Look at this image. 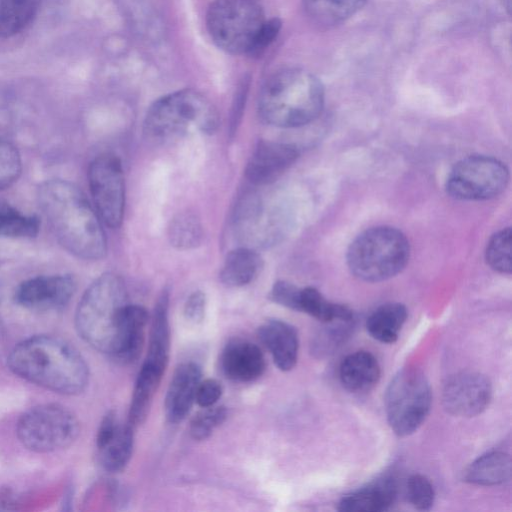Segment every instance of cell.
<instances>
[{"label":"cell","instance_id":"6da1fadb","mask_svg":"<svg viewBox=\"0 0 512 512\" xmlns=\"http://www.w3.org/2000/svg\"><path fill=\"white\" fill-rule=\"evenodd\" d=\"M39 206L60 245L84 260H99L107 252L101 219L83 192L62 179L38 188Z\"/></svg>","mask_w":512,"mask_h":512},{"label":"cell","instance_id":"7a4b0ae2","mask_svg":"<svg viewBox=\"0 0 512 512\" xmlns=\"http://www.w3.org/2000/svg\"><path fill=\"white\" fill-rule=\"evenodd\" d=\"M9 368L19 377L51 391L81 393L89 380L81 354L65 340L38 335L17 344L8 357Z\"/></svg>","mask_w":512,"mask_h":512},{"label":"cell","instance_id":"3957f363","mask_svg":"<svg viewBox=\"0 0 512 512\" xmlns=\"http://www.w3.org/2000/svg\"><path fill=\"white\" fill-rule=\"evenodd\" d=\"M324 105V88L310 72L291 68L270 76L260 91L258 109L270 125L293 128L315 120Z\"/></svg>","mask_w":512,"mask_h":512},{"label":"cell","instance_id":"277c9868","mask_svg":"<svg viewBox=\"0 0 512 512\" xmlns=\"http://www.w3.org/2000/svg\"><path fill=\"white\" fill-rule=\"evenodd\" d=\"M127 303L126 287L118 275L105 273L99 276L84 292L76 309L75 325L81 338L110 356L120 316Z\"/></svg>","mask_w":512,"mask_h":512},{"label":"cell","instance_id":"5b68a950","mask_svg":"<svg viewBox=\"0 0 512 512\" xmlns=\"http://www.w3.org/2000/svg\"><path fill=\"white\" fill-rule=\"evenodd\" d=\"M218 126V113L203 94L192 89L179 90L156 100L144 119V134L164 143L190 132L212 133Z\"/></svg>","mask_w":512,"mask_h":512},{"label":"cell","instance_id":"8992f818","mask_svg":"<svg viewBox=\"0 0 512 512\" xmlns=\"http://www.w3.org/2000/svg\"><path fill=\"white\" fill-rule=\"evenodd\" d=\"M409 255V242L401 231L378 226L355 238L347 252V264L355 277L366 282H380L400 273L408 263Z\"/></svg>","mask_w":512,"mask_h":512},{"label":"cell","instance_id":"52a82bcc","mask_svg":"<svg viewBox=\"0 0 512 512\" xmlns=\"http://www.w3.org/2000/svg\"><path fill=\"white\" fill-rule=\"evenodd\" d=\"M266 20L256 0H215L206 14L212 40L234 55L251 54Z\"/></svg>","mask_w":512,"mask_h":512},{"label":"cell","instance_id":"ba28073f","mask_svg":"<svg viewBox=\"0 0 512 512\" xmlns=\"http://www.w3.org/2000/svg\"><path fill=\"white\" fill-rule=\"evenodd\" d=\"M431 401V388L421 371H399L385 393L386 416L394 433L401 437L414 433L426 419Z\"/></svg>","mask_w":512,"mask_h":512},{"label":"cell","instance_id":"9c48e42d","mask_svg":"<svg viewBox=\"0 0 512 512\" xmlns=\"http://www.w3.org/2000/svg\"><path fill=\"white\" fill-rule=\"evenodd\" d=\"M16 431L27 449L49 453L69 447L77 439L80 425L77 417L66 407L42 404L23 413Z\"/></svg>","mask_w":512,"mask_h":512},{"label":"cell","instance_id":"30bf717a","mask_svg":"<svg viewBox=\"0 0 512 512\" xmlns=\"http://www.w3.org/2000/svg\"><path fill=\"white\" fill-rule=\"evenodd\" d=\"M508 180V169L501 161L491 156L473 155L454 165L446 190L460 200H487L501 194Z\"/></svg>","mask_w":512,"mask_h":512},{"label":"cell","instance_id":"8fae6325","mask_svg":"<svg viewBox=\"0 0 512 512\" xmlns=\"http://www.w3.org/2000/svg\"><path fill=\"white\" fill-rule=\"evenodd\" d=\"M88 183L101 221L118 228L125 208V180L121 160L114 154L97 156L88 168Z\"/></svg>","mask_w":512,"mask_h":512},{"label":"cell","instance_id":"7c38bea8","mask_svg":"<svg viewBox=\"0 0 512 512\" xmlns=\"http://www.w3.org/2000/svg\"><path fill=\"white\" fill-rule=\"evenodd\" d=\"M492 397L490 380L478 372H460L448 379L442 393L445 410L458 417L482 413Z\"/></svg>","mask_w":512,"mask_h":512},{"label":"cell","instance_id":"4fadbf2b","mask_svg":"<svg viewBox=\"0 0 512 512\" xmlns=\"http://www.w3.org/2000/svg\"><path fill=\"white\" fill-rule=\"evenodd\" d=\"M76 290L70 275H41L23 281L15 290L16 303L35 311L57 310L66 306Z\"/></svg>","mask_w":512,"mask_h":512},{"label":"cell","instance_id":"5bb4252c","mask_svg":"<svg viewBox=\"0 0 512 512\" xmlns=\"http://www.w3.org/2000/svg\"><path fill=\"white\" fill-rule=\"evenodd\" d=\"M297 157L298 150L291 144L260 141L247 163L246 177L255 185L268 184L285 172Z\"/></svg>","mask_w":512,"mask_h":512},{"label":"cell","instance_id":"9a60e30c","mask_svg":"<svg viewBox=\"0 0 512 512\" xmlns=\"http://www.w3.org/2000/svg\"><path fill=\"white\" fill-rule=\"evenodd\" d=\"M223 374L236 382H251L264 372L266 363L260 348L247 340L233 339L220 355Z\"/></svg>","mask_w":512,"mask_h":512},{"label":"cell","instance_id":"2e32d148","mask_svg":"<svg viewBox=\"0 0 512 512\" xmlns=\"http://www.w3.org/2000/svg\"><path fill=\"white\" fill-rule=\"evenodd\" d=\"M147 321L148 313L144 307L127 303L120 316L118 334L110 357L121 364L135 362L144 345Z\"/></svg>","mask_w":512,"mask_h":512},{"label":"cell","instance_id":"e0dca14e","mask_svg":"<svg viewBox=\"0 0 512 512\" xmlns=\"http://www.w3.org/2000/svg\"><path fill=\"white\" fill-rule=\"evenodd\" d=\"M201 368L194 362L180 364L169 384L165 397V414L171 423L181 422L195 402L196 389L201 381Z\"/></svg>","mask_w":512,"mask_h":512},{"label":"cell","instance_id":"ac0fdd59","mask_svg":"<svg viewBox=\"0 0 512 512\" xmlns=\"http://www.w3.org/2000/svg\"><path fill=\"white\" fill-rule=\"evenodd\" d=\"M258 337L280 370L289 371L295 366L299 339L292 325L277 319L268 320L259 327Z\"/></svg>","mask_w":512,"mask_h":512},{"label":"cell","instance_id":"d6986e66","mask_svg":"<svg viewBox=\"0 0 512 512\" xmlns=\"http://www.w3.org/2000/svg\"><path fill=\"white\" fill-rule=\"evenodd\" d=\"M397 497V484L391 477L377 479L346 496L338 510L345 512H380L387 510Z\"/></svg>","mask_w":512,"mask_h":512},{"label":"cell","instance_id":"ffe728a7","mask_svg":"<svg viewBox=\"0 0 512 512\" xmlns=\"http://www.w3.org/2000/svg\"><path fill=\"white\" fill-rule=\"evenodd\" d=\"M168 309L169 293L167 290H164L158 297L154 307L148 351L143 362L164 372L169 360L171 343Z\"/></svg>","mask_w":512,"mask_h":512},{"label":"cell","instance_id":"44dd1931","mask_svg":"<svg viewBox=\"0 0 512 512\" xmlns=\"http://www.w3.org/2000/svg\"><path fill=\"white\" fill-rule=\"evenodd\" d=\"M339 378L348 391L367 392L379 381L380 366L370 352L357 351L343 359L339 368Z\"/></svg>","mask_w":512,"mask_h":512},{"label":"cell","instance_id":"7402d4cb","mask_svg":"<svg viewBox=\"0 0 512 512\" xmlns=\"http://www.w3.org/2000/svg\"><path fill=\"white\" fill-rule=\"evenodd\" d=\"M163 374V371L143 363L136 378L128 413L127 422L133 428L146 420Z\"/></svg>","mask_w":512,"mask_h":512},{"label":"cell","instance_id":"603a6c76","mask_svg":"<svg viewBox=\"0 0 512 512\" xmlns=\"http://www.w3.org/2000/svg\"><path fill=\"white\" fill-rule=\"evenodd\" d=\"M511 457L502 451L486 453L470 464L465 480L482 486L500 485L511 478Z\"/></svg>","mask_w":512,"mask_h":512},{"label":"cell","instance_id":"cb8c5ba5","mask_svg":"<svg viewBox=\"0 0 512 512\" xmlns=\"http://www.w3.org/2000/svg\"><path fill=\"white\" fill-rule=\"evenodd\" d=\"M262 266L259 254L248 247L230 251L220 272L221 281L232 287L249 284L258 275Z\"/></svg>","mask_w":512,"mask_h":512},{"label":"cell","instance_id":"d4e9b609","mask_svg":"<svg viewBox=\"0 0 512 512\" xmlns=\"http://www.w3.org/2000/svg\"><path fill=\"white\" fill-rule=\"evenodd\" d=\"M407 319L406 307L401 303H385L376 308L366 321L368 333L382 343H394Z\"/></svg>","mask_w":512,"mask_h":512},{"label":"cell","instance_id":"484cf974","mask_svg":"<svg viewBox=\"0 0 512 512\" xmlns=\"http://www.w3.org/2000/svg\"><path fill=\"white\" fill-rule=\"evenodd\" d=\"M366 0H303L306 14L317 24H339L360 10Z\"/></svg>","mask_w":512,"mask_h":512},{"label":"cell","instance_id":"4316f807","mask_svg":"<svg viewBox=\"0 0 512 512\" xmlns=\"http://www.w3.org/2000/svg\"><path fill=\"white\" fill-rule=\"evenodd\" d=\"M40 0H0V38L24 30L36 16Z\"/></svg>","mask_w":512,"mask_h":512},{"label":"cell","instance_id":"83f0119b","mask_svg":"<svg viewBox=\"0 0 512 512\" xmlns=\"http://www.w3.org/2000/svg\"><path fill=\"white\" fill-rule=\"evenodd\" d=\"M133 427L127 422L119 424L115 435L101 448L102 466L109 472H119L128 464L133 451Z\"/></svg>","mask_w":512,"mask_h":512},{"label":"cell","instance_id":"f1b7e54d","mask_svg":"<svg viewBox=\"0 0 512 512\" xmlns=\"http://www.w3.org/2000/svg\"><path fill=\"white\" fill-rule=\"evenodd\" d=\"M40 221L35 215L24 214L5 200L0 199V237L26 239L36 237Z\"/></svg>","mask_w":512,"mask_h":512},{"label":"cell","instance_id":"f546056e","mask_svg":"<svg viewBox=\"0 0 512 512\" xmlns=\"http://www.w3.org/2000/svg\"><path fill=\"white\" fill-rule=\"evenodd\" d=\"M202 237V225L195 214L181 212L171 219L168 238L174 247L182 250L194 248L201 243Z\"/></svg>","mask_w":512,"mask_h":512},{"label":"cell","instance_id":"4dcf8cb0","mask_svg":"<svg viewBox=\"0 0 512 512\" xmlns=\"http://www.w3.org/2000/svg\"><path fill=\"white\" fill-rule=\"evenodd\" d=\"M323 324V329L313 342V350L319 355L333 353L350 335L354 327L353 312L350 311Z\"/></svg>","mask_w":512,"mask_h":512},{"label":"cell","instance_id":"1f68e13d","mask_svg":"<svg viewBox=\"0 0 512 512\" xmlns=\"http://www.w3.org/2000/svg\"><path fill=\"white\" fill-rule=\"evenodd\" d=\"M299 311L326 323L351 310L344 305L329 302L316 288L305 287L300 292Z\"/></svg>","mask_w":512,"mask_h":512},{"label":"cell","instance_id":"d6a6232c","mask_svg":"<svg viewBox=\"0 0 512 512\" xmlns=\"http://www.w3.org/2000/svg\"><path fill=\"white\" fill-rule=\"evenodd\" d=\"M485 258L497 272L510 274L512 269V232L510 228L495 233L489 240Z\"/></svg>","mask_w":512,"mask_h":512},{"label":"cell","instance_id":"836d02e7","mask_svg":"<svg viewBox=\"0 0 512 512\" xmlns=\"http://www.w3.org/2000/svg\"><path fill=\"white\" fill-rule=\"evenodd\" d=\"M226 417L227 410L224 406L205 407L192 418L189 426L190 435L195 440H205Z\"/></svg>","mask_w":512,"mask_h":512},{"label":"cell","instance_id":"e575fe53","mask_svg":"<svg viewBox=\"0 0 512 512\" xmlns=\"http://www.w3.org/2000/svg\"><path fill=\"white\" fill-rule=\"evenodd\" d=\"M22 171V160L17 148L0 139V191L11 186Z\"/></svg>","mask_w":512,"mask_h":512},{"label":"cell","instance_id":"d590c367","mask_svg":"<svg viewBox=\"0 0 512 512\" xmlns=\"http://www.w3.org/2000/svg\"><path fill=\"white\" fill-rule=\"evenodd\" d=\"M409 502L418 510H429L434 503L435 492L431 482L423 475L414 474L406 484Z\"/></svg>","mask_w":512,"mask_h":512},{"label":"cell","instance_id":"8d00e7d4","mask_svg":"<svg viewBox=\"0 0 512 512\" xmlns=\"http://www.w3.org/2000/svg\"><path fill=\"white\" fill-rule=\"evenodd\" d=\"M301 289L287 281H277L270 292V298L277 304L299 311Z\"/></svg>","mask_w":512,"mask_h":512},{"label":"cell","instance_id":"74e56055","mask_svg":"<svg viewBox=\"0 0 512 512\" xmlns=\"http://www.w3.org/2000/svg\"><path fill=\"white\" fill-rule=\"evenodd\" d=\"M222 391V386L217 380H201L196 389L195 402L202 408L213 406L221 397Z\"/></svg>","mask_w":512,"mask_h":512},{"label":"cell","instance_id":"f35d334b","mask_svg":"<svg viewBox=\"0 0 512 512\" xmlns=\"http://www.w3.org/2000/svg\"><path fill=\"white\" fill-rule=\"evenodd\" d=\"M206 297L201 291H194L184 305V316L192 323H199L205 315Z\"/></svg>","mask_w":512,"mask_h":512},{"label":"cell","instance_id":"ab89813d","mask_svg":"<svg viewBox=\"0 0 512 512\" xmlns=\"http://www.w3.org/2000/svg\"><path fill=\"white\" fill-rule=\"evenodd\" d=\"M280 28L281 22L278 19L266 20L251 54L258 55L263 52L275 40Z\"/></svg>","mask_w":512,"mask_h":512},{"label":"cell","instance_id":"60d3db41","mask_svg":"<svg viewBox=\"0 0 512 512\" xmlns=\"http://www.w3.org/2000/svg\"><path fill=\"white\" fill-rule=\"evenodd\" d=\"M119 427L116 415L108 412L102 419L96 437L97 448L104 446L116 433Z\"/></svg>","mask_w":512,"mask_h":512}]
</instances>
